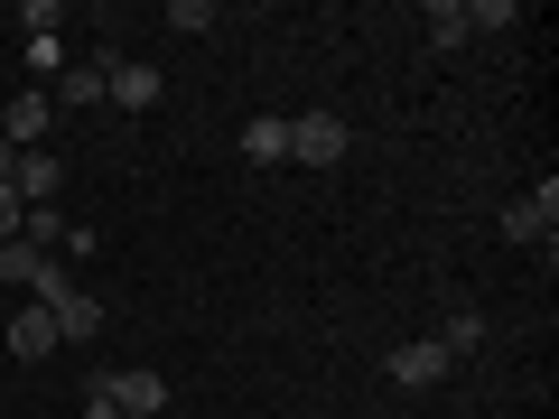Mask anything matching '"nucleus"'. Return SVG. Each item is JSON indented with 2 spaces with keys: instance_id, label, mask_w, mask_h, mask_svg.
Listing matches in <instances>:
<instances>
[{
  "instance_id": "6e6552de",
  "label": "nucleus",
  "mask_w": 559,
  "mask_h": 419,
  "mask_svg": "<svg viewBox=\"0 0 559 419\" xmlns=\"http://www.w3.org/2000/svg\"><path fill=\"white\" fill-rule=\"evenodd\" d=\"M94 336H103V299H94V289L57 299V345H94Z\"/></svg>"
},
{
  "instance_id": "9d476101",
  "label": "nucleus",
  "mask_w": 559,
  "mask_h": 419,
  "mask_svg": "<svg viewBox=\"0 0 559 419\" xmlns=\"http://www.w3.org/2000/svg\"><path fill=\"white\" fill-rule=\"evenodd\" d=\"M57 103H112V65H103V57L94 65H66V94Z\"/></svg>"
},
{
  "instance_id": "2eb2a0df",
  "label": "nucleus",
  "mask_w": 559,
  "mask_h": 419,
  "mask_svg": "<svg viewBox=\"0 0 559 419\" xmlns=\"http://www.w3.org/2000/svg\"><path fill=\"white\" fill-rule=\"evenodd\" d=\"M20 215H28V205H20V187H0V242H20Z\"/></svg>"
},
{
  "instance_id": "f8f14e48",
  "label": "nucleus",
  "mask_w": 559,
  "mask_h": 419,
  "mask_svg": "<svg viewBox=\"0 0 559 419\" xmlns=\"http://www.w3.org/2000/svg\"><path fill=\"white\" fill-rule=\"evenodd\" d=\"M429 38H439V47H466V10H457V0H429Z\"/></svg>"
},
{
  "instance_id": "f3484780",
  "label": "nucleus",
  "mask_w": 559,
  "mask_h": 419,
  "mask_svg": "<svg viewBox=\"0 0 559 419\" xmlns=\"http://www.w3.org/2000/svg\"><path fill=\"white\" fill-rule=\"evenodd\" d=\"M10 168H20V149H10V140H0V187H10Z\"/></svg>"
},
{
  "instance_id": "1a4fd4ad",
  "label": "nucleus",
  "mask_w": 559,
  "mask_h": 419,
  "mask_svg": "<svg viewBox=\"0 0 559 419\" xmlns=\"http://www.w3.org/2000/svg\"><path fill=\"white\" fill-rule=\"evenodd\" d=\"M112 103L121 112H150V103H159V75H150V65H112Z\"/></svg>"
},
{
  "instance_id": "f257e3e1",
  "label": "nucleus",
  "mask_w": 559,
  "mask_h": 419,
  "mask_svg": "<svg viewBox=\"0 0 559 419\" xmlns=\"http://www.w3.org/2000/svg\"><path fill=\"white\" fill-rule=\"evenodd\" d=\"M103 400H112L121 419H159V410H168V373H150V363H131V373H103Z\"/></svg>"
},
{
  "instance_id": "4468645a",
  "label": "nucleus",
  "mask_w": 559,
  "mask_h": 419,
  "mask_svg": "<svg viewBox=\"0 0 559 419\" xmlns=\"http://www.w3.org/2000/svg\"><path fill=\"white\" fill-rule=\"evenodd\" d=\"M168 28H187V38H205V28H215V0H178V10H168Z\"/></svg>"
},
{
  "instance_id": "f03ea898",
  "label": "nucleus",
  "mask_w": 559,
  "mask_h": 419,
  "mask_svg": "<svg viewBox=\"0 0 559 419\" xmlns=\"http://www.w3.org/2000/svg\"><path fill=\"white\" fill-rule=\"evenodd\" d=\"M289 159H299V168H336V159H345V121H336V112L289 121Z\"/></svg>"
},
{
  "instance_id": "0eeeda50",
  "label": "nucleus",
  "mask_w": 559,
  "mask_h": 419,
  "mask_svg": "<svg viewBox=\"0 0 559 419\" xmlns=\"http://www.w3.org/2000/svg\"><path fill=\"white\" fill-rule=\"evenodd\" d=\"M242 159H252V168H280V159H289V121H280V112H252V121H242Z\"/></svg>"
},
{
  "instance_id": "dca6fc26",
  "label": "nucleus",
  "mask_w": 559,
  "mask_h": 419,
  "mask_svg": "<svg viewBox=\"0 0 559 419\" xmlns=\"http://www.w3.org/2000/svg\"><path fill=\"white\" fill-rule=\"evenodd\" d=\"M84 419H121V410H112V400H103V373H94V382H84Z\"/></svg>"
},
{
  "instance_id": "39448f33",
  "label": "nucleus",
  "mask_w": 559,
  "mask_h": 419,
  "mask_svg": "<svg viewBox=\"0 0 559 419\" xmlns=\"http://www.w3.org/2000/svg\"><path fill=\"white\" fill-rule=\"evenodd\" d=\"M10 187H20V205H57V187H66L57 149H20V168H10Z\"/></svg>"
},
{
  "instance_id": "ddd939ff",
  "label": "nucleus",
  "mask_w": 559,
  "mask_h": 419,
  "mask_svg": "<svg viewBox=\"0 0 559 419\" xmlns=\"http://www.w3.org/2000/svg\"><path fill=\"white\" fill-rule=\"evenodd\" d=\"M57 20H66L57 0H28V10H20V28H28V38H38V47H57Z\"/></svg>"
},
{
  "instance_id": "9b49d317",
  "label": "nucleus",
  "mask_w": 559,
  "mask_h": 419,
  "mask_svg": "<svg viewBox=\"0 0 559 419\" xmlns=\"http://www.w3.org/2000/svg\"><path fill=\"white\" fill-rule=\"evenodd\" d=\"M476 345H485V318H476V308L439 326V355H448V363H457V355H476Z\"/></svg>"
},
{
  "instance_id": "7ed1b4c3",
  "label": "nucleus",
  "mask_w": 559,
  "mask_h": 419,
  "mask_svg": "<svg viewBox=\"0 0 559 419\" xmlns=\"http://www.w3.org/2000/svg\"><path fill=\"white\" fill-rule=\"evenodd\" d=\"M392 382H401V392H439V382H448L439 336H411V345H392Z\"/></svg>"
},
{
  "instance_id": "423d86ee",
  "label": "nucleus",
  "mask_w": 559,
  "mask_h": 419,
  "mask_svg": "<svg viewBox=\"0 0 559 419\" xmlns=\"http://www.w3.org/2000/svg\"><path fill=\"white\" fill-rule=\"evenodd\" d=\"M47 355H57V318L28 299V308H20V326H10V363H47Z\"/></svg>"
},
{
  "instance_id": "20e7f679",
  "label": "nucleus",
  "mask_w": 559,
  "mask_h": 419,
  "mask_svg": "<svg viewBox=\"0 0 559 419\" xmlns=\"http://www.w3.org/2000/svg\"><path fill=\"white\" fill-rule=\"evenodd\" d=\"M47 121H57V103H47V94H20L10 112H0V140H10V149H47Z\"/></svg>"
}]
</instances>
